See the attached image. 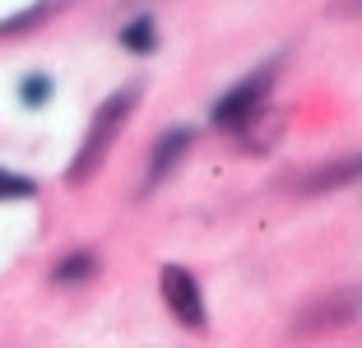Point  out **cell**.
<instances>
[{
	"label": "cell",
	"mask_w": 362,
	"mask_h": 348,
	"mask_svg": "<svg viewBox=\"0 0 362 348\" xmlns=\"http://www.w3.org/2000/svg\"><path fill=\"white\" fill-rule=\"evenodd\" d=\"M135 103H139V88L130 84V88H117V93H112V98H107V103L93 112V126H88V135H84V144H79L75 163H70V172H65V177H70V186H84V181L93 177L98 168H103V158L112 153V144H117L121 126L130 121Z\"/></svg>",
	"instance_id": "cell-1"
},
{
	"label": "cell",
	"mask_w": 362,
	"mask_h": 348,
	"mask_svg": "<svg viewBox=\"0 0 362 348\" xmlns=\"http://www.w3.org/2000/svg\"><path fill=\"white\" fill-rule=\"evenodd\" d=\"M274 79H279V61H265L260 70H251L246 79H237V84L214 103L209 121L218 130H251L260 121V112H265V103H269Z\"/></svg>",
	"instance_id": "cell-2"
},
{
	"label": "cell",
	"mask_w": 362,
	"mask_h": 348,
	"mask_svg": "<svg viewBox=\"0 0 362 348\" xmlns=\"http://www.w3.org/2000/svg\"><path fill=\"white\" fill-rule=\"evenodd\" d=\"M158 288H163V302H168V311L181 320L186 330H204V293L200 284H195V274L186 269V265H163L158 274Z\"/></svg>",
	"instance_id": "cell-3"
},
{
	"label": "cell",
	"mask_w": 362,
	"mask_h": 348,
	"mask_svg": "<svg viewBox=\"0 0 362 348\" xmlns=\"http://www.w3.org/2000/svg\"><path fill=\"white\" fill-rule=\"evenodd\" d=\"M358 316H362V284H339L325 297H316L311 306H302L298 330L302 335H307V330H334V325L358 320Z\"/></svg>",
	"instance_id": "cell-4"
},
{
	"label": "cell",
	"mask_w": 362,
	"mask_h": 348,
	"mask_svg": "<svg viewBox=\"0 0 362 348\" xmlns=\"http://www.w3.org/2000/svg\"><path fill=\"white\" fill-rule=\"evenodd\" d=\"M353 181H362V153H344V158H334V163L307 168V172H298V177L288 181V186L298 190V195H330V190L353 186Z\"/></svg>",
	"instance_id": "cell-5"
},
{
	"label": "cell",
	"mask_w": 362,
	"mask_h": 348,
	"mask_svg": "<svg viewBox=\"0 0 362 348\" xmlns=\"http://www.w3.org/2000/svg\"><path fill=\"white\" fill-rule=\"evenodd\" d=\"M191 149V130L186 126H172V130H163L158 135V144H153V153H149V177H144V190H153L163 177H168L172 168L181 163V153Z\"/></svg>",
	"instance_id": "cell-6"
},
{
	"label": "cell",
	"mask_w": 362,
	"mask_h": 348,
	"mask_svg": "<svg viewBox=\"0 0 362 348\" xmlns=\"http://www.w3.org/2000/svg\"><path fill=\"white\" fill-rule=\"evenodd\" d=\"M98 274V255L93 251H70L65 260H56L52 284H84V279Z\"/></svg>",
	"instance_id": "cell-7"
},
{
	"label": "cell",
	"mask_w": 362,
	"mask_h": 348,
	"mask_svg": "<svg viewBox=\"0 0 362 348\" xmlns=\"http://www.w3.org/2000/svg\"><path fill=\"white\" fill-rule=\"evenodd\" d=\"M121 47L135 52V56H149L153 47H158V28H153L149 14H139V19H130L126 28H121Z\"/></svg>",
	"instance_id": "cell-8"
},
{
	"label": "cell",
	"mask_w": 362,
	"mask_h": 348,
	"mask_svg": "<svg viewBox=\"0 0 362 348\" xmlns=\"http://www.w3.org/2000/svg\"><path fill=\"white\" fill-rule=\"evenodd\" d=\"M28 195H37V186H33L28 177L0 168V200H28Z\"/></svg>",
	"instance_id": "cell-9"
},
{
	"label": "cell",
	"mask_w": 362,
	"mask_h": 348,
	"mask_svg": "<svg viewBox=\"0 0 362 348\" xmlns=\"http://www.w3.org/2000/svg\"><path fill=\"white\" fill-rule=\"evenodd\" d=\"M47 98H52V79H47V74H28V79L19 84V103L23 107H42Z\"/></svg>",
	"instance_id": "cell-10"
},
{
	"label": "cell",
	"mask_w": 362,
	"mask_h": 348,
	"mask_svg": "<svg viewBox=\"0 0 362 348\" xmlns=\"http://www.w3.org/2000/svg\"><path fill=\"white\" fill-rule=\"evenodd\" d=\"M334 19H362V0H330Z\"/></svg>",
	"instance_id": "cell-11"
}]
</instances>
